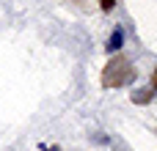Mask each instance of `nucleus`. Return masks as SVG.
I'll return each mask as SVG.
<instances>
[{
    "mask_svg": "<svg viewBox=\"0 0 157 151\" xmlns=\"http://www.w3.org/2000/svg\"><path fill=\"white\" fill-rule=\"evenodd\" d=\"M99 6H102V11H113L116 0H99Z\"/></svg>",
    "mask_w": 157,
    "mask_h": 151,
    "instance_id": "obj_3",
    "label": "nucleus"
},
{
    "mask_svg": "<svg viewBox=\"0 0 157 151\" xmlns=\"http://www.w3.org/2000/svg\"><path fill=\"white\" fill-rule=\"evenodd\" d=\"M132 80H135V69L124 55H113L108 61V66L102 69V85L105 88H121Z\"/></svg>",
    "mask_w": 157,
    "mask_h": 151,
    "instance_id": "obj_1",
    "label": "nucleus"
},
{
    "mask_svg": "<svg viewBox=\"0 0 157 151\" xmlns=\"http://www.w3.org/2000/svg\"><path fill=\"white\" fill-rule=\"evenodd\" d=\"M119 47H121V30H116V33L110 36V41H108V50H110V52H116Z\"/></svg>",
    "mask_w": 157,
    "mask_h": 151,
    "instance_id": "obj_2",
    "label": "nucleus"
},
{
    "mask_svg": "<svg viewBox=\"0 0 157 151\" xmlns=\"http://www.w3.org/2000/svg\"><path fill=\"white\" fill-rule=\"evenodd\" d=\"M157 88V69H155V77H152V91Z\"/></svg>",
    "mask_w": 157,
    "mask_h": 151,
    "instance_id": "obj_4",
    "label": "nucleus"
}]
</instances>
